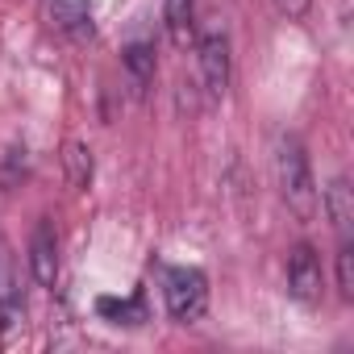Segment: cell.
I'll return each instance as SVG.
<instances>
[{
  "instance_id": "cell-11",
  "label": "cell",
  "mask_w": 354,
  "mask_h": 354,
  "mask_svg": "<svg viewBox=\"0 0 354 354\" xmlns=\"http://www.w3.org/2000/svg\"><path fill=\"white\" fill-rule=\"evenodd\" d=\"M63 171H67V184H71V188H80V192L92 184V175H96V158H92L88 142H80V138L63 142Z\"/></svg>"
},
{
  "instance_id": "cell-15",
  "label": "cell",
  "mask_w": 354,
  "mask_h": 354,
  "mask_svg": "<svg viewBox=\"0 0 354 354\" xmlns=\"http://www.w3.org/2000/svg\"><path fill=\"white\" fill-rule=\"evenodd\" d=\"M271 5H275L279 17H288V21H304L308 9H313V0H271Z\"/></svg>"
},
{
  "instance_id": "cell-4",
  "label": "cell",
  "mask_w": 354,
  "mask_h": 354,
  "mask_svg": "<svg viewBox=\"0 0 354 354\" xmlns=\"http://www.w3.org/2000/svg\"><path fill=\"white\" fill-rule=\"evenodd\" d=\"M321 288H325V271H321L317 246H308V242L292 246V254H288V296L296 304L313 308V304H321Z\"/></svg>"
},
{
  "instance_id": "cell-1",
  "label": "cell",
  "mask_w": 354,
  "mask_h": 354,
  "mask_svg": "<svg viewBox=\"0 0 354 354\" xmlns=\"http://www.w3.org/2000/svg\"><path fill=\"white\" fill-rule=\"evenodd\" d=\"M275 188H279V201L288 205V213L296 221L317 217V180H313L308 154H304L296 133L275 138Z\"/></svg>"
},
{
  "instance_id": "cell-5",
  "label": "cell",
  "mask_w": 354,
  "mask_h": 354,
  "mask_svg": "<svg viewBox=\"0 0 354 354\" xmlns=\"http://www.w3.org/2000/svg\"><path fill=\"white\" fill-rule=\"evenodd\" d=\"M21 329H26V288L9 254L0 250V337L13 342Z\"/></svg>"
},
{
  "instance_id": "cell-9",
  "label": "cell",
  "mask_w": 354,
  "mask_h": 354,
  "mask_svg": "<svg viewBox=\"0 0 354 354\" xmlns=\"http://www.w3.org/2000/svg\"><path fill=\"white\" fill-rule=\"evenodd\" d=\"M325 213H329V225L337 230V242L350 238V225H354V188H350L346 175L329 180V188H325Z\"/></svg>"
},
{
  "instance_id": "cell-8",
  "label": "cell",
  "mask_w": 354,
  "mask_h": 354,
  "mask_svg": "<svg viewBox=\"0 0 354 354\" xmlns=\"http://www.w3.org/2000/svg\"><path fill=\"white\" fill-rule=\"evenodd\" d=\"M162 26H167V38H171V46H180V50H188L192 42H196V5L192 0H162Z\"/></svg>"
},
{
  "instance_id": "cell-16",
  "label": "cell",
  "mask_w": 354,
  "mask_h": 354,
  "mask_svg": "<svg viewBox=\"0 0 354 354\" xmlns=\"http://www.w3.org/2000/svg\"><path fill=\"white\" fill-rule=\"evenodd\" d=\"M0 250H5V246H0Z\"/></svg>"
},
{
  "instance_id": "cell-13",
  "label": "cell",
  "mask_w": 354,
  "mask_h": 354,
  "mask_svg": "<svg viewBox=\"0 0 354 354\" xmlns=\"http://www.w3.org/2000/svg\"><path fill=\"white\" fill-rule=\"evenodd\" d=\"M30 175V150L26 146H9L5 162H0V188H17Z\"/></svg>"
},
{
  "instance_id": "cell-10",
  "label": "cell",
  "mask_w": 354,
  "mask_h": 354,
  "mask_svg": "<svg viewBox=\"0 0 354 354\" xmlns=\"http://www.w3.org/2000/svg\"><path fill=\"white\" fill-rule=\"evenodd\" d=\"M121 67H125V80H129L133 96H146L150 84H154V46L150 42H129L125 55H121Z\"/></svg>"
},
{
  "instance_id": "cell-12",
  "label": "cell",
  "mask_w": 354,
  "mask_h": 354,
  "mask_svg": "<svg viewBox=\"0 0 354 354\" xmlns=\"http://www.w3.org/2000/svg\"><path fill=\"white\" fill-rule=\"evenodd\" d=\"M96 308H100V317H104L109 325H142V321H146V300H142V296H129V300L104 296Z\"/></svg>"
},
{
  "instance_id": "cell-7",
  "label": "cell",
  "mask_w": 354,
  "mask_h": 354,
  "mask_svg": "<svg viewBox=\"0 0 354 354\" xmlns=\"http://www.w3.org/2000/svg\"><path fill=\"white\" fill-rule=\"evenodd\" d=\"M46 13H50V26L75 42L92 38V5L88 0H46Z\"/></svg>"
},
{
  "instance_id": "cell-6",
  "label": "cell",
  "mask_w": 354,
  "mask_h": 354,
  "mask_svg": "<svg viewBox=\"0 0 354 354\" xmlns=\"http://www.w3.org/2000/svg\"><path fill=\"white\" fill-rule=\"evenodd\" d=\"M30 275L42 288L59 283V234H55L50 217H38V225L30 234Z\"/></svg>"
},
{
  "instance_id": "cell-14",
  "label": "cell",
  "mask_w": 354,
  "mask_h": 354,
  "mask_svg": "<svg viewBox=\"0 0 354 354\" xmlns=\"http://www.w3.org/2000/svg\"><path fill=\"white\" fill-rule=\"evenodd\" d=\"M337 292L346 300H354V246H350V238L337 242Z\"/></svg>"
},
{
  "instance_id": "cell-2",
  "label": "cell",
  "mask_w": 354,
  "mask_h": 354,
  "mask_svg": "<svg viewBox=\"0 0 354 354\" xmlns=\"http://www.w3.org/2000/svg\"><path fill=\"white\" fill-rule=\"evenodd\" d=\"M162 304L171 321L192 325L209 308V275L201 267H167L162 271Z\"/></svg>"
},
{
  "instance_id": "cell-3",
  "label": "cell",
  "mask_w": 354,
  "mask_h": 354,
  "mask_svg": "<svg viewBox=\"0 0 354 354\" xmlns=\"http://www.w3.org/2000/svg\"><path fill=\"white\" fill-rule=\"evenodd\" d=\"M196 59H201V84L209 92V100H221L230 92V34L221 21H209L205 30H196Z\"/></svg>"
}]
</instances>
